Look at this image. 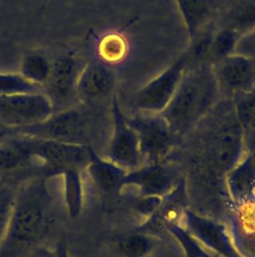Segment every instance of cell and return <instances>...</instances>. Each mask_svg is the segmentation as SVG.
Masks as SVG:
<instances>
[{
	"mask_svg": "<svg viewBox=\"0 0 255 257\" xmlns=\"http://www.w3.org/2000/svg\"><path fill=\"white\" fill-rule=\"evenodd\" d=\"M204 128L201 162L212 173L225 176L245 155V131L235 116L232 102L208 117Z\"/></svg>",
	"mask_w": 255,
	"mask_h": 257,
	"instance_id": "3957f363",
	"label": "cell"
},
{
	"mask_svg": "<svg viewBox=\"0 0 255 257\" xmlns=\"http://www.w3.org/2000/svg\"><path fill=\"white\" fill-rule=\"evenodd\" d=\"M46 181V177L39 175L15 188L8 228L0 249L34 248L51 231L55 210Z\"/></svg>",
	"mask_w": 255,
	"mask_h": 257,
	"instance_id": "6da1fadb",
	"label": "cell"
},
{
	"mask_svg": "<svg viewBox=\"0 0 255 257\" xmlns=\"http://www.w3.org/2000/svg\"><path fill=\"white\" fill-rule=\"evenodd\" d=\"M20 136V135H19ZM33 163H37L46 178L59 176L69 169L84 171L89 161L90 146L48 139L20 136Z\"/></svg>",
	"mask_w": 255,
	"mask_h": 257,
	"instance_id": "277c9868",
	"label": "cell"
},
{
	"mask_svg": "<svg viewBox=\"0 0 255 257\" xmlns=\"http://www.w3.org/2000/svg\"><path fill=\"white\" fill-rule=\"evenodd\" d=\"M57 257H70V253L67 244L64 241H59L55 247Z\"/></svg>",
	"mask_w": 255,
	"mask_h": 257,
	"instance_id": "1f68e13d",
	"label": "cell"
},
{
	"mask_svg": "<svg viewBox=\"0 0 255 257\" xmlns=\"http://www.w3.org/2000/svg\"><path fill=\"white\" fill-rule=\"evenodd\" d=\"M14 195L15 189L0 183V247L6 236Z\"/></svg>",
	"mask_w": 255,
	"mask_h": 257,
	"instance_id": "4316f807",
	"label": "cell"
},
{
	"mask_svg": "<svg viewBox=\"0 0 255 257\" xmlns=\"http://www.w3.org/2000/svg\"><path fill=\"white\" fill-rule=\"evenodd\" d=\"M51 61L46 56L41 53H30L21 60L19 73L30 82L43 88L49 77Z\"/></svg>",
	"mask_w": 255,
	"mask_h": 257,
	"instance_id": "7402d4cb",
	"label": "cell"
},
{
	"mask_svg": "<svg viewBox=\"0 0 255 257\" xmlns=\"http://www.w3.org/2000/svg\"><path fill=\"white\" fill-rule=\"evenodd\" d=\"M54 113L44 92L0 95V125L14 131L36 125Z\"/></svg>",
	"mask_w": 255,
	"mask_h": 257,
	"instance_id": "8992f818",
	"label": "cell"
},
{
	"mask_svg": "<svg viewBox=\"0 0 255 257\" xmlns=\"http://www.w3.org/2000/svg\"><path fill=\"white\" fill-rule=\"evenodd\" d=\"M78 73L76 60L71 55H61L51 61L50 74L43 88L54 107L66 103L76 94Z\"/></svg>",
	"mask_w": 255,
	"mask_h": 257,
	"instance_id": "4fadbf2b",
	"label": "cell"
},
{
	"mask_svg": "<svg viewBox=\"0 0 255 257\" xmlns=\"http://www.w3.org/2000/svg\"><path fill=\"white\" fill-rule=\"evenodd\" d=\"M93 185L105 195H118L124 188V179L128 171L106 158L100 157L90 147L89 161L85 169Z\"/></svg>",
	"mask_w": 255,
	"mask_h": 257,
	"instance_id": "e0dca14e",
	"label": "cell"
},
{
	"mask_svg": "<svg viewBox=\"0 0 255 257\" xmlns=\"http://www.w3.org/2000/svg\"><path fill=\"white\" fill-rule=\"evenodd\" d=\"M127 119L138 136L143 160H146L147 164H160L173 148L177 138L168 123L157 113L141 112Z\"/></svg>",
	"mask_w": 255,
	"mask_h": 257,
	"instance_id": "ba28073f",
	"label": "cell"
},
{
	"mask_svg": "<svg viewBox=\"0 0 255 257\" xmlns=\"http://www.w3.org/2000/svg\"><path fill=\"white\" fill-rule=\"evenodd\" d=\"M180 244L186 257H213L205 249L204 246L196 240L186 229L177 223L168 224L165 228Z\"/></svg>",
	"mask_w": 255,
	"mask_h": 257,
	"instance_id": "484cf974",
	"label": "cell"
},
{
	"mask_svg": "<svg viewBox=\"0 0 255 257\" xmlns=\"http://www.w3.org/2000/svg\"><path fill=\"white\" fill-rule=\"evenodd\" d=\"M232 241L242 257H255V230L235 229Z\"/></svg>",
	"mask_w": 255,
	"mask_h": 257,
	"instance_id": "83f0119b",
	"label": "cell"
},
{
	"mask_svg": "<svg viewBox=\"0 0 255 257\" xmlns=\"http://www.w3.org/2000/svg\"><path fill=\"white\" fill-rule=\"evenodd\" d=\"M178 184V183H177ZM174 174L160 164H146L128 171L124 179V187L135 186L139 197H163L177 185Z\"/></svg>",
	"mask_w": 255,
	"mask_h": 257,
	"instance_id": "7c38bea8",
	"label": "cell"
},
{
	"mask_svg": "<svg viewBox=\"0 0 255 257\" xmlns=\"http://www.w3.org/2000/svg\"><path fill=\"white\" fill-rule=\"evenodd\" d=\"M220 26L227 27L240 36L255 29V0H233L224 10Z\"/></svg>",
	"mask_w": 255,
	"mask_h": 257,
	"instance_id": "ac0fdd59",
	"label": "cell"
},
{
	"mask_svg": "<svg viewBox=\"0 0 255 257\" xmlns=\"http://www.w3.org/2000/svg\"><path fill=\"white\" fill-rule=\"evenodd\" d=\"M220 86L213 65L186 69L171 100L160 114L176 137L195 128L218 104Z\"/></svg>",
	"mask_w": 255,
	"mask_h": 257,
	"instance_id": "7a4b0ae2",
	"label": "cell"
},
{
	"mask_svg": "<svg viewBox=\"0 0 255 257\" xmlns=\"http://www.w3.org/2000/svg\"><path fill=\"white\" fill-rule=\"evenodd\" d=\"M184 228L203 246L222 257H242L223 224L186 208L183 212Z\"/></svg>",
	"mask_w": 255,
	"mask_h": 257,
	"instance_id": "30bf717a",
	"label": "cell"
},
{
	"mask_svg": "<svg viewBox=\"0 0 255 257\" xmlns=\"http://www.w3.org/2000/svg\"><path fill=\"white\" fill-rule=\"evenodd\" d=\"M44 92V89L36 85L19 72L0 71V95H15L23 93Z\"/></svg>",
	"mask_w": 255,
	"mask_h": 257,
	"instance_id": "d4e9b609",
	"label": "cell"
},
{
	"mask_svg": "<svg viewBox=\"0 0 255 257\" xmlns=\"http://www.w3.org/2000/svg\"><path fill=\"white\" fill-rule=\"evenodd\" d=\"M30 257H57L55 249H50L44 245H37L32 248Z\"/></svg>",
	"mask_w": 255,
	"mask_h": 257,
	"instance_id": "4dcf8cb0",
	"label": "cell"
},
{
	"mask_svg": "<svg viewBox=\"0 0 255 257\" xmlns=\"http://www.w3.org/2000/svg\"><path fill=\"white\" fill-rule=\"evenodd\" d=\"M32 164L33 160L19 135L0 144V177L19 172Z\"/></svg>",
	"mask_w": 255,
	"mask_h": 257,
	"instance_id": "ffe728a7",
	"label": "cell"
},
{
	"mask_svg": "<svg viewBox=\"0 0 255 257\" xmlns=\"http://www.w3.org/2000/svg\"><path fill=\"white\" fill-rule=\"evenodd\" d=\"M16 135H17V133L14 130L3 126V125H0V144L2 142L6 141L7 139H9L11 137H14Z\"/></svg>",
	"mask_w": 255,
	"mask_h": 257,
	"instance_id": "d6a6232c",
	"label": "cell"
},
{
	"mask_svg": "<svg viewBox=\"0 0 255 257\" xmlns=\"http://www.w3.org/2000/svg\"><path fill=\"white\" fill-rule=\"evenodd\" d=\"M235 52L248 56L255 61V29L239 38Z\"/></svg>",
	"mask_w": 255,
	"mask_h": 257,
	"instance_id": "f546056e",
	"label": "cell"
},
{
	"mask_svg": "<svg viewBox=\"0 0 255 257\" xmlns=\"http://www.w3.org/2000/svg\"><path fill=\"white\" fill-rule=\"evenodd\" d=\"M190 62L188 50L183 51L167 68L139 88L131 99L132 106L144 113H160L174 95Z\"/></svg>",
	"mask_w": 255,
	"mask_h": 257,
	"instance_id": "5b68a950",
	"label": "cell"
},
{
	"mask_svg": "<svg viewBox=\"0 0 255 257\" xmlns=\"http://www.w3.org/2000/svg\"><path fill=\"white\" fill-rule=\"evenodd\" d=\"M231 199L238 205H248L255 193V152H248L225 175Z\"/></svg>",
	"mask_w": 255,
	"mask_h": 257,
	"instance_id": "2e32d148",
	"label": "cell"
},
{
	"mask_svg": "<svg viewBox=\"0 0 255 257\" xmlns=\"http://www.w3.org/2000/svg\"><path fill=\"white\" fill-rule=\"evenodd\" d=\"M81 170L69 169L62 172L63 202L66 213L70 219H77L84 209L85 192Z\"/></svg>",
	"mask_w": 255,
	"mask_h": 257,
	"instance_id": "d6986e66",
	"label": "cell"
},
{
	"mask_svg": "<svg viewBox=\"0 0 255 257\" xmlns=\"http://www.w3.org/2000/svg\"><path fill=\"white\" fill-rule=\"evenodd\" d=\"M17 135L73 144H86V118L77 108L68 107L54 112L46 120L15 131Z\"/></svg>",
	"mask_w": 255,
	"mask_h": 257,
	"instance_id": "9c48e42d",
	"label": "cell"
},
{
	"mask_svg": "<svg viewBox=\"0 0 255 257\" xmlns=\"http://www.w3.org/2000/svg\"><path fill=\"white\" fill-rule=\"evenodd\" d=\"M220 89L224 87L231 96L255 86V61L234 52L213 63Z\"/></svg>",
	"mask_w": 255,
	"mask_h": 257,
	"instance_id": "8fae6325",
	"label": "cell"
},
{
	"mask_svg": "<svg viewBox=\"0 0 255 257\" xmlns=\"http://www.w3.org/2000/svg\"><path fill=\"white\" fill-rule=\"evenodd\" d=\"M240 37L241 36L232 29L219 26L213 33L209 50V56L214 60V63L234 53Z\"/></svg>",
	"mask_w": 255,
	"mask_h": 257,
	"instance_id": "cb8c5ba5",
	"label": "cell"
},
{
	"mask_svg": "<svg viewBox=\"0 0 255 257\" xmlns=\"http://www.w3.org/2000/svg\"><path fill=\"white\" fill-rule=\"evenodd\" d=\"M228 1H229V2H232V1H233V0H228Z\"/></svg>",
	"mask_w": 255,
	"mask_h": 257,
	"instance_id": "e575fe53",
	"label": "cell"
},
{
	"mask_svg": "<svg viewBox=\"0 0 255 257\" xmlns=\"http://www.w3.org/2000/svg\"><path fill=\"white\" fill-rule=\"evenodd\" d=\"M47 1H48V0H43V3H44V4H45V3H46V2H47Z\"/></svg>",
	"mask_w": 255,
	"mask_h": 257,
	"instance_id": "836d02e7",
	"label": "cell"
},
{
	"mask_svg": "<svg viewBox=\"0 0 255 257\" xmlns=\"http://www.w3.org/2000/svg\"><path fill=\"white\" fill-rule=\"evenodd\" d=\"M116 77L113 69L103 61L88 62L78 73L76 94L85 100H96L114 93Z\"/></svg>",
	"mask_w": 255,
	"mask_h": 257,
	"instance_id": "5bb4252c",
	"label": "cell"
},
{
	"mask_svg": "<svg viewBox=\"0 0 255 257\" xmlns=\"http://www.w3.org/2000/svg\"><path fill=\"white\" fill-rule=\"evenodd\" d=\"M112 134L107 148L106 159L126 171L141 166L143 161L138 136L123 113L117 94L111 97Z\"/></svg>",
	"mask_w": 255,
	"mask_h": 257,
	"instance_id": "52a82bcc",
	"label": "cell"
},
{
	"mask_svg": "<svg viewBox=\"0 0 255 257\" xmlns=\"http://www.w3.org/2000/svg\"><path fill=\"white\" fill-rule=\"evenodd\" d=\"M0 183H1V177H0Z\"/></svg>",
	"mask_w": 255,
	"mask_h": 257,
	"instance_id": "d590c367",
	"label": "cell"
},
{
	"mask_svg": "<svg viewBox=\"0 0 255 257\" xmlns=\"http://www.w3.org/2000/svg\"><path fill=\"white\" fill-rule=\"evenodd\" d=\"M232 106L235 116L245 131H255V86L232 96Z\"/></svg>",
	"mask_w": 255,
	"mask_h": 257,
	"instance_id": "603a6c76",
	"label": "cell"
},
{
	"mask_svg": "<svg viewBox=\"0 0 255 257\" xmlns=\"http://www.w3.org/2000/svg\"><path fill=\"white\" fill-rule=\"evenodd\" d=\"M101 54L107 60L119 59L124 54V41L118 36H108L101 43Z\"/></svg>",
	"mask_w": 255,
	"mask_h": 257,
	"instance_id": "f1b7e54d",
	"label": "cell"
},
{
	"mask_svg": "<svg viewBox=\"0 0 255 257\" xmlns=\"http://www.w3.org/2000/svg\"><path fill=\"white\" fill-rule=\"evenodd\" d=\"M188 38L193 41L200 33L207 29L212 21L224 12L228 0H174Z\"/></svg>",
	"mask_w": 255,
	"mask_h": 257,
	"instance_id": "9a60e30c",
	"label": "cell"
},
{
	"mask_svg": "<svg viewBox=\"0 0 255 257\" xmlns=\"http://www.w3.org/2000/svg\"><path fill=\"white\" fill-rule=\"evenodd\" d=\"M156 237L146 232L137 231L121 238L117 250L122 257H147L156 247Z\"/></svg>",
	"mask_w": 255,
	"mask_h": 257,
	"instance_id": "44dd1931",
	"label": "cell"
}]
</instances>
